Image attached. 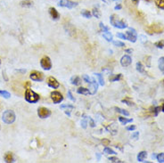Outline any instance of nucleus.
I'll use <instances>...</instances> for the list:
<instances>
[{"mask_svg":"<svg viewBox=\"0 0 164 163\" xmlns=\"http://www.w3.org/2000/svg\"><path fill=\"white\" fill-rule=\"evenodd\" d=\"M110 22L111 24L115 27V28H118V29H125L127 27V23L122 21V20H120L119 17H118L116 14H112L111 15L110 17Z\"/></svg>","mask_w":164,"mask_h":163,"instance_id":"nucleus-1","label":"nucleus"},{"mask_svg":"<svg viewBox=\"0 0 164 163\" xmlns=\"http://www.w3.org/2000/svg\"><path fill=\"white\" fill-rule=\"evenodd\" d=\"M25 100L31 103H37L39 100V95L37 93L32 91L30 88H27L25 92Z\"/></svg>","mask_w":164,"mask_h":163,"instance_id":"nucleus-2","label":"nucleus"},{"mask_svg":"<svg viewBox=\"0 0 164 163\" xmlns=\"http://www.w3.org/2000/svg\"><path fill=\"white\" fill-rule=\"evenodd\" d=\"M15 113L14 112V111L11 110H7L5 111L3 115H2V120L5 124H12L14 122L15 120Z\"/></svg>","mask_w":164,"mask_h":163,"instance_id":"nucleus-3","label":"nucleus"},{"mask_svg":"<svg viewBox=\"0 0 164 163\" xmlns=\"http://www.w3.org/2000/svg\"><path fill=\"white\" fill-rule=\"evenodd\" d=\"M40 65L44 70H49L52 68V62L50 58L48 56H44L40 61Z\"/></svg>","mask_w":164,"mask_h":163,"instance_id":"nucleus-4","label":"nucleus"},{"mask_svg":"<svg viewBox=\"0 0 164 163\" xmlns=\"http://www.w3.org/2000/svg\"><path fill=\"white\" fill-rule=\"evenodd\" d=\"M58 5L62 7H66V8L71 9V8L76 7L78 5V3L71 1V0H60Z\"/></svg>","mask_w":164,"mask_h":163,"instance_id":"nucleus-5","label":"nucleus"},{"mask_svg":"<svg viewBox=\"0 0 164 163\" xmlns=\"http://www.w3.org/2000/svg\"><path fill=\"white\" fill-rule=\"evenodd\" d=\"M146 30L150 35L160 34V33H162V31H163V30L161 28V27L159 25H156V24H152L151 26H149L148 28L146 29Z\"/></svg>","mask_w":164,"mask_h":163,"instance_id":"nucleus-6","label":"nucleus"},{"mask_svg":"<svg viewBox=\"0 0 164 163\" xmlns=\"http://www.w3.org/2000/svg\"><path fill=\"white\" fill-rule=\"evenodd\" d=\"M127 39H129L132 43H135L136 41V39H138V34H136V31L134 29L129 28V31H127Z\"/></svg>","mask_w":164,"mask_h":163,"instance_id":"nucleus-7","label":"nucleus"},{"mask_svg":"<svg viewBox=\"0 0 164 163\" xmlns=\"http://www.w3.org/2000/svg\"><path fill=\"white\" fill-rule=\"evenodd\" d=\"M51 99L54 103H60L63 100V96L60 92L54 91L51 93Z\"/></svg>","mask_w":164,"mask_h":163,"instance_id":"nucleus-8","label":"nucleus"},{"mask_svg":"<svg viewBox=\"0 0 164 163\" xmlns=\"http://www.w3.org/2000/svg\"><path fill=\"white\" fill-rule=\"evenodd\" d=\"M38 115L41 119H47L51 115V112L45 107H40L38 110Z\"/></svg>","mask_w":164,"mask_h":163,"instance_id":"nucleus-9","label":"nucleus"},{"mask_svg":"<svg viewBox=\"0 0 164 163\" xmlns=\"http://www.w3.org/2000/svg\"><path fill=\"white\" fill-rule=\"evenodd\" d=\"M30 78L34 81H42L44 79V75H43V73H41V72H39V71L34 70L30 73Z\"/></svg>","mask_w":164,"mask_h":163,"instance_id":"nucleus-10","label":"nucleus"},{"mask_svg":"<svg viewBox=\"0 0 164 163\" xmlns=\"http://www.w3.org/2000/svg\"><path fill=\"white\" fill-rule=\"evenodd\" d=\"M47 85H48L50 87L54 88V89L58 88L59 86H60L59 82H58V81H57L56 78H54V77H49V78H47Z\"/></svg>","mask_w":164,"mask_h":163,"instance_id":"nucleus-11","label":"nucleus"},{"mask_svg":"<svg viewBox=\"0 0 164 163\" xmlns=\"http://www.w3.org/2000/svg\"><path fill=\"white\" fill-rule=\"evenodd\" d=\"M131 62H132V59L130 56L129 55H124L121 57V64L123 66V67H127V66H129L131 64Z\"/></svg>","mask_w":164,"mask_h":163,"instance_id":"nucleus-12","label":"nucleus"},{"mask_svg":"<svg viewBox=\"0 0 164 163\" xmlns=\"http://www.w3.org/2000/svg\"><path fill=\"white\" fill-rule=\"evenodd\" d=\"M97 88H98V86H97V83L96 82V80L92 79V81L89 83V94L91 95H95L97 91Z\"/></svg>","mask_w":164,"mask_h":163,"instance_id":"nucleus-13","label":"nucleus"},{"mask_svg":"<svg viewBox=\"0 0 164 163\" xmlns=\"http://www.w3.org/2000/svg\"><path fill=\"white\" fill-rule=\"evenodd\" d=\"M49 14H50L51 17L53 18L54 20H58V19H59L60 14H59V13L57 12V10H56V8L51 7V8L49 9Z\"/></svg>","mask_w":164,"mask_h":163,"instance_id":"nucleus-14","label":"nucleus"},{"mask_svg":"<svg viewBox=\"0 0 164 163\" xmlns=\"http://www.w3.org/2000/svg\"><path fill=\"white\" fill-rule=\"evenodd\" d=\"M70 82L72 85H75V86H79L81 84V78L78 76H74L72 77L70 79Z\"/></svg>","mask_w":164,"mask_h":163,"instance_id":"nucleus-15","label":"nucleus"},{"mask_svg":"<svg viewBox=\"0 0 164 163\" xmlns=\"http://www.w3.org/2000/svg\"><path fill=\"white\" fill-rule=\"evenodd\" d=\"M5 160L7 163H11L14 162V156H13V153L12 152H6L5 154Z\"/></svg>","mask_w":164,"mask_h":163,"instance_id":"nucleus-16","label":"nucleus"},{"mask_svg":"<svg viewBox=\"0 0 164 163\" xmlns=\"http://www.w3.org/2000/svg\"><path fill=\"white\" fill-rule=\"evenodd\" d=\"M146 157H147V152H144V151L140 152L138 154V160L139 162H142V161L144 160V159L146 158Z\"/></svg>","mask_w":164,"mask_h":163,"instance_id":"nucleus-17","label":"nucleus"},{"mask_svg":"<svg viewBox=\"0 0 164 163\" xmlns=\"http://www.w3.org/2000/svg\"><path fill=\"white\" fill-rule=\"evenodd\" d=\"M61 108L62 109H66L65 110V113L68 115V116H70V110H72L74 107L72 105H70V104H66V105H61Z\"/></svg>","mask_w":164,"mask_h":163,"instance_id":"nucleus-18","label":"nucleus"},{"mask_svg":"<svg viewBox=\"0 0 164 163\" xmlns=\"http://www.w3.org/2000/svg\"><path fill=\"white\" fill-rule=\"evenodd\" d=\"M20 5L23 7H30L33 5V2L31 0H22V1H21Z\"/></svg>","mask_w":164,"mask_h":163,"instance_id":"nucleus-19","label":"nucleus"},{"mask_svg":"<svg viewBox=\"0 0 164 163\" xmlns=\"http://www.w3.org/2000/svg\"><path fill=\"white\" fill-rule=\"evenodd\" d=\"M103 36H104V38L107 41H109V42L112 40V35L111 32H109V30H108V31H104Z\"/></svg>","mask_w":164,"mask_h":163,"instance_id":"nucleus-20","label":"nucleus"},{"mask_svg":"<svg viewBox=\"0 0 164 163\" xmlns=\"http://www.w3.org/2000/svg\"><path fill=\"white\" fill-rule=\"evenodd\" d=\"M119 120L120 122L122 124V125H126L127 123H129V122H132L133 120L132 119H127V118H124V117H119Z\"/></svg>","mask_w":164,"mask_h":163,"instance_id":"nucleus-21","label":"nucleus"},{"mask_svg":"<svg viewBox=\"0 0 164 163\" xmlns=\"http://www.w3.org/2000/svg\"><path fill=\"white\" fill-rule=\"evenodd\" d=\"M77 92H78L79 94H80V95H87L89 94V90L87 89V88H85V87H79V88L77 90Z\"/></svg>","mask_w":164,"mask_h":163,"instance_id":"nucleus-22","label":"nucleus"},{"mask_svg":"<svg viewBox=\"0 0 164 163\" xmlns=\"http://www.w3.org/2000/svg\"><path fill=\"white\" fill-rule=\"evenodd\" d=\"M154 3L158 8L164 10V0H154Z\"/></svg>","mask_w":164,"mask_h":163,"instance_id":"nucleus-23","label":"nucleus"},{"mask_svg":"<svg viewBox=\"0 0 164 163\" xmlns=\"http://www.w3.org/2000/svg\"><path fill=\"white\" fill-rule=\"evenodd\" d=\"M136 70L140 73H144V68L141 62H136Z\"/></svg>","mask_w":164,"mask_h":163,"instance_id":"nucleus-24","label":"nucleus"},{"mask_svg":"<svg viewBox=\"0 0 164 163\" xmlns=\"http://www.w3.org/2000/svg\"><path fill=\"white\" fill-rule=\"evenodd\" d=\"M81 14H82V16L83 17H85V18H87V19H89V18H91V13L88 11V10H82L81 11Z\"/></svg>","mask_w":164,"mask_h":163,"instance_id":"nucleus-25","label":"nucleus"},{"mask_svg":"<svg viewBox=\"0 0 164 163\" xmlns=\"http://www.w3.org/2000/svg\"><path fill=\"white\" fill-rule=\"evenodd\" d=\"M115 110L118 112H120V113H121V114H123V115H125V116H129V112H127L126 110H124V109H121V108H115Z\"/></svg>","mask_w":164,"mask_h":163,"instance_id":"nucleus-26","label":"nucleus"},{"mask_svg":"<svg viewBox=\"0 0 164 163\" xmlns=\"http://www.w3.org/2000/svg\"><path fill=\"white\" fill-rule=\"evenodd\" d=\"M121 74H118V75H114V76H112V77H110V81L111 82H113V81H117V80H120L121 78Z\"/></svg>","mask_w":164,"mask_h":163,"instance_id":"nucleus-27","label":"nucleus"},{"mask_svg":"<svg viewBox=\"0 0 164 163\" xmlns=\"http://www.w3.org/2000/svg\"><path fill=\"white\" fill-rule=\"evenodd\" d=\"M95 75L97 77V78H98V80H99V84L101 85V86H104V80L103 76L100 74V73H96V74H95Z\"/></svg>","mask_w":164,"mask_h":163,"instance_id":"nucleus-28","label":"nucleus"},{"mask_svg":"<svg viewBox=\"0 0 164 163\" xmlns=\"http://www.w3.org/2000/svg\"><path fill=\"white\" fill-rule=\"evenodd\" d=\"M156 159L158 160V162L160 163H164V153H159V154L156 156Z\"/></svg>","mask_w":164,"mask_h":163,"instance_id":"nucleus-29","label":"nucleus"},{"mask_svg":"<svg viewBox=\"0 0 164 163\" xmlns=\"http://www.w3.org/2000/svg\"><path fill=\"white\" fill-rule=\"evenodd\" d=\"M159 69L161 71H164V57H161L159 60Z\"/></svg>","mask_w":164,"mask_h":163,"instance_id":"nucleus-30","label":"nucleus"},{"mask_svg":"<svg viewBox=\"0 0 164 163\" xmlns=\"http://www.w3.org/2000/svg\"><path fill=\"white\" fill-rule=\"evenodd\" d=\"M92 14H93V15H94L95 17H96V18H100V17H101V13H100V11L98 10V9H96V8H94V9H93Z\"/></svg>","mask_w":164,"mask_h":163,"instance_id":"nucleus-31","label":"nucleus"},{"mask_svg":"<svg viewBox=\"0 0 164 163\" xmlns=\"http://www.w3.org/2000/svg\"><path fill=\"white\" fill-rule=\"evenodd\" d=\"M154 46H155L157 48H163L164 47V40H161V41H157L155 44H154Z\"/></svg>","mask_w":164,"mask_h":163,"instance_id":"nucleus-32","label":"nucleus"},{"mask_svg":"<svg viewBox=\"0 0 164 163\" xmlns=\"http://www.w3.org/2000/svg\"><path fill=\"white\" fill-rule=\"evenodd\" d=\"M104 152L106 153V154H116V152H115L113 150H112V149H110V148H108V147H105V148H104Z\"/></svg>","mask_w":164,"mask_h":163,"instance_id":"nucleus-33","label":"nucleus"},{"mask_svg":"<svg viewBox=\"0 0 164 163\" xmlns=\"http://www.w3.org/2000/svg\"><path fill=\"white\" fill-rule=\"evenodd\" d=\"M0 95L4 96L5 98H9L11 96L10 93H8L7 91H2V90H0Z\"/></svg>","mask_w":164,"mask_h":163,"instance_id":"nucleus-34","label":"nucleus"},{"mask_svg":"<svg viewBox=\"0 0 164 163\" xmlns=\"http://www.w3.org/2000/svg\"><path fill=\"white\" fill-rule=\"evenodd\" d=\"M113 45L115 47H125V44L123 42H121V41H114L113 42Z\"/></svg>","mask_w":164,"mask_h":163,"instance_id":"nucleus-35","label":"nucleus"},{"mask_svg":"<svg viewBox=\"0 0 164 163\" xmlns=\"http://www.w3.org/2000/svg\"><path fill=\"white\" fill-rule=\"evenodd\" d=\"M100 28H101V30H103V31H108L109 30V29L107 28L106 26H104V24L103 23V22H100Z\"/></svg>","mask_w":164,"mask_h":163,"instance_id":"nucleus-36","label":"nucleus"},{"mask_svg":"<svg viewBox=\"0 0 164 163\" xmlns=\"http://www.w3.org/2000/svg\"><path fill=\"white\" fill-rule=\"evenodd\" d=\"M102 143L104 144V146H108L109 144H110V140L104 138V139H103V140H102Z\"/></svg>","mask_w":164,"mask_h":163,"instance_id":"nucleus-37","label":"nucleus"},{"mask_svg":"<svg viewBox=\"0 0 164 163\" xmlns=\"http://www.w3.org/2000/svg\"><path fill=\"white\" fill-rule=\"evenodd\" d=\"M161 110V107H155L153 109V114H154V116H157L158 115V113H159V112Z\"/></svg>","mask_w":164,"mask_h":163,"instance_id":"nucleus-38","label":"nucleus"},{"mask_svg":"<svg viewBox=\"0 0 164 163\" xmlns=\"http://www.w3.org/2000/svg\"><path fill=\"white\" fill-rule=\"evenodd\" d=\"M83 79L85 80V82H87V83H90L91 81H92V79H91L88 76H87V75H83Z\"/></svg>","mask_w":164,"mask_h":163,"instance_id":"nucleus-39","label":"nucleus"},{"mask_svg":"<svg viewBox=\"0 0 164 163\" xmlns=\"http://www.w3.org/2000/svg\"><path fill=\"white\" fill-rule=\"evenodd\" d=\"M117 37L121 39H127V36L125 34H122V33H117Z\"/></svg>","mask_w":164,"mask_h":163,"instance_id":"nucleus-40","label":"nucleus"},{"mask_svg":"<svg viewBox=\"0 0 164 163\" xmlns=\"http://www.w3.org/2000/svg\"><path fill=\"white\" fill-rule=\"evenodd\" d=\"M87 120H86V118H84V120H82V122H81V126H82V128H83V129H86L87 128Z\"/></svg>","mask_w":164,"mask_h":163,"instance_id":"nucleus-41","label":"nucleus"},{"mask_svg":"<svg viewBox=\"0 0 164 163\" xmlns=\"http://www.w3.org/2000/svg\"><path fill=\"white\" fill-rule=\"evenodd\" d=\"M136 129V126L134 125H131V126H127V130H129V131H133Z\"/></svg>","mask_w":164,"mask_h":163,"instance_id":"nucleus-42","label":"nucleus"},{"mask_svg":"<svg viewBox=\"0 0 164 163\" xmlns=\"http://www.w3.org/2000/svg\"><path fill=\"white\" fill-rule=\"evenodd\" d=\"M138 135H139V132H135L134 134H132V138L133 139H138Z\"/></svg>","mask_w":164,"mask_h":163,"instance_id":"nucleus-43","label":"nucleus"},{"mask_svg":"<svg viewBox=\"0 0 164 163\" xmlns=\"http://www.w3.org/2000/svg\"><path fill=\"white\" fill-rule=\"evenodd\" d=\"M109 160H110L111 161H112V162H121L119 159L114 158V157H111V158H109Z\"/></svg>","mask_w":164,"mask_h":163,"instance_id":"nucleus-44","label":"nucleus"},{"mask_svg":"<svg viewBox=\"0 0 164 163\" xmlns=\"http://www.w3.org/2000/svg\"><path fill=\"white\" fill-rule=\"evenodd\" d=\"M68 97L70 99V100H71L72 102H75V98H74L73 96H72V95H71V92H70V91H69V92H68Z\"/></svg>","mask_w":164,"mask_h":163,"instance_id":"nucleus-45","label":"nucleus"},{"mask_svg":"<svg viewBox=\"0 0 164 163\" xmlns=\"http://www.w3.org/2000/svg\"><path fill=\"white\" fill-rule=\"evenodd\" d=\"M122 103H126L127 105H129V106H132V105H134V103H131V102H129L127 100H122Z\"/></svg>","mask_w":164,"mask_h":163,"instance_id":"nucleus-46","label":"nucleus"},{"mask_svg":"<svg viewBox=\"0 0 164 163\" xmlns=\"http://www.w3.org/2000/svg\"><path fill=\"white\" fill-rule=\"evenodd\" d=\"M89 122H90V126H92V128H94V126H96V125H95V122H94V120H93L92 119H89Z\"/></svg>","mask_w":164,"mask_h":163,"instance_id":"nucleus-47","label":"nucleus"},{"mask_svg":"<svg viewBox=\"0 0 164 163\" xmlns=\"http://www.w3.org/2000/svg\"><path fill=\"white\" fill-rule=\"evenodd\" d=\"M114 9H115V10H120V9H121V5H116L114 7Z\"/></svg>","mask_w":164,"mask_h":163,"instance_id":"nucleus-48","label":"nucleus"},{"mask_svg":"<svg viewBox=\"0 0 164 163\" xmlns=\"http://www.w3.org/2000/svg\"><path fill=\"white\" fill-rule=\"evenodd\" d=\"M125 52L127 53H132L133 50H132V49H127V50H125Z\"/></svg>","mask_w":164,"mask_h":163,"instance_id":"nucleus-49","label":"nucleus"},{"mask_svg":"<svg viewBox=\"0 0 164 163\" xmlns=\"http://www.w3.org/2000/svg\"><path fill=\"white\" fill-rule=\"evenodd\" d=\"M156 156H157V155L155 154V153H153V154L152 155V159H155V158H156Z\"/></svg>","mask_w":164,"mask_h":163,"instance_id":"nucleus-50","label":"nucleus"},{"mask_svg":"<svg viewBox=\"0 0 164 163\" xmlns=\"http://www.w3.org/2000/svg\"><path fill=\"white\" fill-rule=\"evenodd\" d=\"M132 1H133V2H135L136 4H138V0H132Z\"/></svg>","mask_w":164,"mask_h":163,"instance_id":"nucleus-51","label":"nucleus"},{"mask_svg":"<svg viewBox=\"0 0 164 163\" xmlns=\"http://www.w3.org/2000/svg\"><path fill=\"white\" fill-rule=\"evenodd\" d=\"M161 110H162V112H164V103H163V105H162V109H161Z\"/></svg>","mask_w":164,"mask_h":163,"instance_id":"nucleus-52","label":"nucleus"},{"mask_svg":"<svg viewBox=\"0 0 164 163\" xmlns=\"http://www.w3.org/2000/svg\"><path fill=\"white\" fill-rule=\"evenodd\" d=\"M144 1H146V2H151L152 0H144Z\"/></svg>","mask_w":164,"mask_h":163,"instance_id":"nucleus-53","label":"nucleus"},{"mask_svg":"<svg viewBox=\"0 0 164 163\" xmlns=\"http://www.w3.org/2000/svg\"><path fill=\"white\" fill-rule=\"evenodd\" d=\"M162 85H163V87H164V79L162 80Z\"/></svg>","mask_w":164,"mask_h":163,"instance_id":"nucleus-54","label":"nucleus"},{"mask_svg":"<svg viewBox=\"0 0 164 163\" xmlns=\"http://www.w3.org/2000/svg\"><path fill=\"white\" fill-rule=\"evenodd\" d=\"M162 72H163V74H164V71H162Z\"/></svg>","mask_w":164,"mask_h":163,"instance_id":"nucleus-55","label":"nucleus"},{"mask_svg":"<svg viewBox=\"0 0 164 163\" xmlns=\"http://www.w3.org/2000/svg\"><path fill=\"white\" fill-rule=\"evenodd\" d=\"M0 63H1V61H0Z\"/></svg>","mask_w":164,"mask_h":163,"instance_id":"nucleus-56","label":"nucleus"},{"mask_svg":"<svg viewBox=\"0 0 164 163\" xmlns=\"http://www.w3.org/2000/svg\"><path fill=\"white\" fill-rule=\"evenodd\" d=\"M115 1H116V0H115Z\"/></svg>","mask_w":164,"mask_h":163,"instance_id":"nucleus-57","label":"nucleus"}]
</instances>
